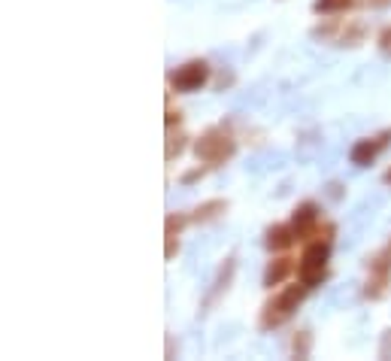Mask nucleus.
I'll return each instance as SVG.
<instances>
[{"label":"nucleus","instance_id":"obj_1","mask_svg":"<svg viewBox=\"0 0 391 361\" xmlns=\"http://www.w3.org/2000/svg\"><path fill=\"white\" fill-rule=\"evenodd\" d=\"M306 292H309V288L300 283V279H297L294 286L279 288V292L270 298L264 307H261L258 328H261V331H276V328H283L285 322H292L294 313L300 310V304L306 300Z\"/></svg>","mask_w":391,"mask_h":361},{"label":"nucleus","instance_id":"obj_2","mask_svg":"<svg viewBox=\"0 0 391 361\" xmlns=\"http://www.w3.org/2000/svg\"><path fill=\"white\" fill-rule=\"evenodd\" d=\"M194 155L200 164H206L209 170L228 164L237 155V140L225 128H206L204 134L194 140Z\"/></svg>","mask_w":391,"mask_h":361},{"label":"nucleus","instance_id":"obj_3","mask_svg":"<svg viewBox=\"0 0 391 361\" xmlns=\"http://www.w3.org/2000/svg\"><path fill=\"white\" fill-rule=\"evenodd\" d=\"M328 262H330V240L328 237H316L306 240L304 252L297 262V279L306 288H316L328 279Z\"/></svg>","mask_w":391,"mask_h":361},{"label":"nucleus","instance_id":"obj_4","mask_svg":"<svg viewBox=\"0 0 391 361\" xmlns=\"http://www.w3.org/2000/svg\"><path fill=\"white\" fill-rule=\"evenodd\" d=\"M209 64L204 58H192V61L179 64L173 73H170V88H173L176 94H192V92H200L206 82H209Z\"/></svg>","mask_w":391,"mask_h":361},{"label":"nucleus","instance_id":"obj_5","mask_svg":"<svg viewBox=\"0 0 391 361\" xmlns=\"http://www.w3.org/2000/svg\"><path fill=\"white\" fill-rule=\"evenodd\" d=\"M388 283H391V240L385 249H379V252L367 262V283H364V298L370 300H379L385 298L388 292Z\"/></svg>","mask_w":391,"mask_h":361},{"label":"nucleus","instance_id":"obj_6","mask_svg":"<svg viewBox=\"0 0 391 361\" xmlns=\"http://www.w3.org/2000/svg\"><path fill=\"white\" fill-rule=\"evenodd\" d=\"M388 146H391V128H385V131H379L373 137L358 140V143L349 149V161H352L355 167H370Z\"/></svg>","mask_w":391,"mask_h":361},{"label":"nucleus","instance_id":"obj_7","mask_svg":"<svg viewBox=\"0 0 391 361\" xmlns=\"http://www.w3.org/2000/svg\"><path fill=\"white\" fill-rule=\"evenodd\" d=\"M292 225L297 231V240L300 243H306V240L318 237V231H322V209H318V204H313V200H304V204L294 207L292 213Z\"/></svg>","mask_w":391,"mask_h":361},{"label":"nucleus","instance_id":"obj_8","mask_svg":"<svg viewBox=\"0 0 391 361\" xmlns=\"http://www.w3.org/2000/svg\"><path fill=\"white\" fill-rule=\"evenodd\" d=\"M318 39H330V43H340V46H358L364 43V25L361 22H328V25H318L313 31Z\"/></svg>","mask_w":391,"mask_h":361},{"label":"nucleus","instance_id":"obj_9","mask_svg":"<svg viewBox=\"0 0 391 361\" xmlns=\"http://www.w3.org/2000/svg\"><path fill=\"white\" fill-rule=\"evenodd\" d=\"M234 274H237V258L234 255H228L225 258V264L218 267V274H216V279H213V288L206 292V300H204V310H213L216 304H218V298H222L228 288H230V283H234Z\"/></svg>","mask_w":391,"mask_h":361},{"label":"nucleus","instance_id":"obj_10","mask_svg":"<svg viewBox=\"0 0 391 361\" xmlns=\"http://www.w3.org/2000/svg\"><path fill=\"white\" fill-rule=\"evenodd\" d=\"M264 243H267L270 252H288V249H292L294 243H300V240H297L294 225L288 222V225H273V228H267Z\"/></svg>","mask_w":391,"mask_h":361},{"label":"nucleus","instance_id":"obj_11","mask_svg":"<svg viewBox=\"0 0 391 361\" xmlns=\"http://www.w3.org/2000/svg\"><path fill=\"white\" fill-rule=\"evenodd\" d=\"M297 270V264H294V258H288V255H279V258H273V262H267V267H264V286L267 288H273V286H283L288 276H292Z\"/></svg>","mask_w":391,"mask_h":361},{"label":"nucleus","instance_id":"obj_12","mask_svg":"<svg viewBox=\"0 0 391 361\" xmlns=\"http://www.w3.org/2000/svg\"><path fill=\"white\" fill-rule=\"evenodd\" d=\"M228 200L225 197H213V200H204L194 213H192V222H197V225H206V222H216V219H222L225 213H228Z\"/></svg>","mask_w":391,"mask_h":361},{"label":"nucleus","instance_id":"obj_13","mask_svg":"<svg viewBox=\"0 0 391 361\" xmlns=\"http://www.w3.org/2000/svg\"><path fill=\"white\" fill-rule=\"evenodd\" d=\"M355 0H313V13L318 18H330V16H343L346 9H352Z\"/></svg>","mask_w":391,"mask_h":361},{"label":"nucleus","instance_id":"obj_14","mask_svg":"<svg viewBox=\"0 0 391 361\" xmlns=\"http://www.w3.org/2000/svg\"><path fill=\"white\" fill-rule=\"evenodd\" d=\"M188 222H192V216H185V213H167V219H164V237H179Z\"/></svg>","mask_w":391,"mask_h":361},{"label":"nucleus","instance_id":"obj_15","mask_svg":"<svg viewBox=\"0 0 391 361\" xmlns=\"http://www.w3.org/2000/svg\"><path fill=\"white\" fill-rule=\"evenodd\" d=\"M185 140H188V137H185L182 131H176V134L167 137V149H164V158H167V161H176V158L185 152Z\"/></svg>","mask_w":391,"mask_h":361},{"label":"nucleus","instance_id":"obj_16","mask_svg":"<svg viewBox=\"0 0 391 361\" xmlns=\"http://www.w3.org/2000/svg\"><path fill=\"white\" fill-rule=\"evenodd\" d=\"M309 346H313V337H309V331H297L292 337V353L294 358H309Z\"/></svg>","mask_w":391,"mask_h":361},{"label":"nucleus","instance_id":"obj_17","mask_svg":"<svg viewBox=\"0 0 391 361\" xmlns=\"http://www.w3.org/2000/svg\"><path fill=\"white\" fill-rule=\"evenodd\" d=\"M376 46H379V52H383V55H391V25H388V27H383V31H379V37H376Z\"/></svg>","mask_w":391,"mask_h":361},{"label":"nucleus","instance_id":"obj_18","mask_svg":"<svg viewBox=\"0 0 391 361\" xmlns=\"http://www.w3.org/2000/svg\"><path fill=\"white\" fill-rule=\"evenodd\" d=\"M179 252V237H164V258L167 262H173Z\"/></svg>","mask_w":391,"mask_h":361},{"label":"nucleus","instance_id":"obj_19","mask_svg":"<svg viewBox=\"0 0 391 361\" xmlns=\"http://www.w3.org/2000/svg\"><path fill=\"white\" fill-rule=\"evenodd\" d=\"M379 358H391V331H383V340H379Z\"/></svg>","mask_w":391,"mask_h":361},{"label":"nucleus","instance_id":"obj_20","mask_svg":"<svg viewBox=\"0 0 391 361\" xmlns=\"http://www.w3.org/2000/svg\"><path fill=\"white\" fill-rule=\"evenodd\" d=\"M206 170H209V167H194V170H188V173L182 176V183H185V185L197 183V179H204V176H206Z\"/></svg>","mask_w":391,"mask_h":361},{"label":"nucleus","instance_id":"obj_21","mask_svg":"<svg viewBox=\"0 0 391 361\" xmlns=\"http://www.w3.org/2000/svg\"><path fill=\"white\" fill-rule=\"evenodd\" d=\"M182 122V116H179V109H167V128H173Z\"/></svg>","mask_w":391,"mask_h":361},{"label":"nucleus","instance_id":"obj_22","mask_svg":"<svg viewBox=\"0 0 391 361\" xmlns=\"http://www.w3.org/2000/svg\"><path fill=\"white\" fill-rule=\"evenodd\" d=\"M367 6H373V9H388L391 0H367Z\"/></svg>","mask_w":391,"mask_h":361},{"label":"nucleus","instance_id":"obj_23","mask_svg":"<svg viewBox=\"0 0 391 361\" xmlns=\"http://www.w3.org/2000/svg\"><path fill=\"white\" fill-rule=\"evenodd\" d=\"M383 183H385V185H391V167H388L385 173H383Z\"/></svg>","mask_w":391,"mask_h":361}]
</instances>
